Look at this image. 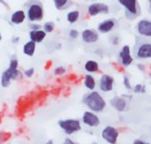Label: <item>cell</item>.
Segmentation results:
<instances>
[{
    "instance_id": "obj_1",
    "label": "cell",
    "mask_w": 151,
    "mask_h": 144,
    "mask_svg": "<svg viewBox=\"0 0 151 144\" xmlns=\"http://www.w3.org/2000/svg\"><path fill=\"white\" fill-rule=\"evenodd\" d=\"M83 103L88 107L89 111H93L95 113L103 112L106 106V102L103 98V96L96 90L89 92L88 94H86L83 97Z\"/></svg>"
},
{
    "instance_id": "obj_2",
    "label": "cell",
    "mask_w": 151,
    "mask_h": 144,
    "mask_svg": "<svg viewBox=\"0 0 151 144\" xmlns=\"http://www.w3.org/2000/svg\"><path fill=\"white\" fill-rule=\"evenodd\" d=\"M58 127L65 133L66 135H72L81 130V120L79 119H63L58 120Z\"/></svg>"
},
{
    "instance_id": "obj_3",
    "label": "cell",
    "mask_w": 151,
    "mask_h": 144,
    "mask_svg": "<svg viewBox=\"0 0 151 144\" xmlns=\"http://www.w3.org/2000/svg\"><path fill=\"white\" fill-rule=\"evenodd\" d=\"M44 15H45V10L41 4L33 2L28 7L27 17L31 23H37L39 21H41L44 19Z\"/></svg>"
},
{
    "instance_id": "obj_4",
    "label": "cell",
    "mask_w": 151,
    "mask_h": 144,
    "mask_svg": "<svg viewBox=\"0 0 151 144\" xmlns=\"http://www.w3.org/2000/svg\"><path fill=\"white\" fill-rule=\"evenodd\" d=\"M101 136L108 144H117L119 140V130L113 126H105L101 132Z\"/></svg>"
},
{
    "instance_id": "obj_5",
    "label": "cell",
    "mask_w": 151,
    "mask_h": 144,
    "mask_svg": "<svg viewBox=\"0 0 151 144\" xmlns=\"http://www.w3.org/2000/svg\"><path fill=\"white\" fill-rule=\"evenodd\" d=\"M118 2L125 8L126 14L131 19H135L140 15V6L137 0H118Z\"/></svg>"
},
{
    "instance_id": "obj_6",
    "label": "cell",
    "mask_w": 151,
    "mask_h": 144,
    "mask_svg": "<svg viewBox=\"0 0 151 144\" xmlns=\"http://www.w3.org/2000/svg\"><path fill=\"white\" fill-rule=\"evenodd\" d=\"M81 123L87 127H89V128H95V127H99L101 125V119L97 115V113L88 110V111H85L83 113Z\"/></svg>"
},
{
    "instance_id": "obj_7",
    "label": "cell",
    "mask_w": 151,
    "mask_h": 144,
    "mask_svg": "<svg viewBox=\"0 0 151 144\" xmlns=\"http://www.w3.org/2000/svg\"><path fill=\"white\" fill-rule=\"evenodd\" d=\"M87 13L89 16H97L100 14H108L109 13V6L103 2H93L88 6Z\"/></svg>"
},
{
    "instance_id": "obj_8",
    "label": "cell",
    "mask_w": 151,
    "mask_h": 144,
    "mask_svg": "<svg viewBox=\"0 0 151 144\" xmlns=\"http://www.w3.org/2000/svg\"><path fill=\"white\" fill-rule=\"evenodd\" d=\"M113 85H114V78L112 76H110V75H102V77L100 78L99 87H100L101 92H103V93L112 92Z\"/></svg>"
},
{
    "instance_id": "obj_9",
    "label": "cell",
    "mask_w": 151,
    "mask_h": 144,
    "mask_svg": "<svg viewBox=\"0 0 151 144\" xmlns=\"http://www.w3.org/2000/svg\"><path fill=\"white\" fill-rule=\"evenodd\" d=\"M119 59H120V64L125 67H129L133 63L134 58H133L132 53H131V47L128 45H125L120 49V52H119Z\"/></svg>"
},
{
    "instance_id": "obj_10",
    "label": "cell",
    "mask_w": 151,
    "mask_h": 144,
    "mask_svg": "<svg viewBox=\"0 0 151 144\" xmlns=\"http://www.w3.org/2000/svg\"><path fill=\"white\" fill-rule=\"evenodd\" d=\"M135 56L139 59L151 58V42H142L135 50Z\"/></svg>"
},
{
    "instance_id": "obj_11",
    "label": "cell",
    "mask_w": 151,
    "mask_h": 144,
    "mask_svg": "<svg viewBox=\"0 0 151 144\" xmlns=\"http://www.w3.org/2000/svg\"><path fill=\"white\" fill-rule=\"evenodd\" d=\"M137 33L145 37V38H151V19H141L139 21L137 25H136Z\"/></svg>"
},
{
    "instance_id": "obj_12",
    "label": "cell",
    "mask_w": 151,
    "mask_h": 144,
    "mask_svg": "<svg viewBox=\"0 0 151 144\" xmlns=\"http://www.w3.org/2000/svg\"><path fill=\"white\" fill-rule=\"evenodd\" d=\"M80 36H81L83 41L86 44H95L100 39L99 32L94 29H85L80 33Z\"/></svg>"
},
{
    "instance_id": "obj_13",
    "label": "cell",
    "mask_w": 151,
    "mask_h": 144,
    "mask_svg": "<svg viewBox=\"0 0 151 144\" xmlns=\"http://www.w3.org/2000/svg\"><path fill=\"white\" fill-rule=\"evenodd\" d=\"M110 105L112 106L113 109L118 112H124L127 109V101L120 97V96H114L110 100Z\"/></svg>"
},
{
    "instance_id": "obj_14",
    "label": "cell",
    "mask_w": 151,
    "mask_h": 144,
    "mask_svg": "<svg viewBox=\"0 0 151 144\" xmlns=\"http://www.w3.org/2000/svg\"><path fill=\"white\" fill-rule=\"evenodd\" d=\"M116 27V21L112 19H106L100 22V24L97 25V31L100 33H109L111 32Z\"/></svg>"
},
{
    "instance_id": "obj_15",
    "label": "cell",
    "mask_w": 151,
    "mask_h": 144,
    "mask_svg": "<svg viewBox=\"0 0 151 144\" xmlns=\"http://www.w3.org/2000/svg\"><path fill=\"white\" fill-rule=\"evenodd\" d=\"M47 37V33L44 31V30H36V31H30L29 32V38L31 41L39 44V42H42Z\"/></svg>"
},
{
    "instance_id": "obj_16",
    "label": "cell",
    "mask_w": 151,
    "mask_h": 144,
    "mask_svg": "<svg viewBox=\"0 0 151 144\" xmlns=\"http://www.w3.org/2000/svg\"><path fill=\"white\" fill-rule=\"evenodd\" d=\"M28 19L27 17V13L24 10H16L10 16V22L15 25H19V24H22L25 19Z\"/></svg>"
},
{
    "instance_id": "obj_17",
    "label": "cell",
    "mask_w": 151,
    "mask_h": 144,
    "mask_svg": "<svg viewBox=\"0 0 151 144\" xmlns=\"http://www.w3.org/2000/svg\"><path fill=\"white\" fill-rule=\"evenodd\" d=\"M36 49H37V44H36V42H33V41H31V40L27 41V42L24 44L23 48H22L23 54H24V55H27V56H29V57H32V56L35 55Z\"/></svg>"
},
{
    "instance_id": "obj_18",
    "label": "cell",
    "mask_w": 151,
    "mask_h": 144,
    "mask_svg": "<svg viewBox=\"0 0 151 144\" xmlns=\"http://www.w3.org/2000/svg\"><path fill=\"white\" fill-rule=\"evenodd\" d=\"M85 71L87 73H89V75H92V73H95V72H97L99 70H100V65H99V63L94 61V59H88L87 62L85 63Z\"/></svg>"
},
{
    "instance_id": "obj_19",
    "label": "cell",
    "mask_w": 151,
    "mask_h": 144,
    "mask_svg": "<svg viewBox=\"0 0 151 144\" xmlns=\"http://www.w3.org/2000/svg\"><path fill=\"white\" fill-rule=\"evenodd\" d=\"M84 86L89 90V92H93L95 88H96V80H95V78L92 76V75H89V73H87L84 78Z\"/></svg>"
},
{
    "instance_id": "obj_20",
    "label": "cell",
    "mask_w": 151,
    "mask_h": 144,
    "mask_svg": "<svg viewBox=\"0 0 151 144\" xmlns=\"http://www.w3.org/2000/svg\"><path fill=\"white\" fill-rule=\"evenodd\" d=\"M12 81H13V79H12V76H10L9 71L6 69L2 73H1V79H0V84H1V86L4 87V88H7V87L10 86V84H12Z\"/></svg>"
},
{
    "instance_id": "obj_21",
    "label": "cell",
    "mask_w": 151,
    "mask_h": 144,
    "mask_svg": "<svg viewBox=\"0 0 151 144\" xmlns=\"http://www.w3.org/2000/svg\"><path fill=\"white\" fill-rule=\"evenodd\" d=\"M79 16H80L79 10H70V11L68 13V15H66V21H68L70 24H73L76 22H78Z\"/></svg>"
},
{
    "instance_id": "obj_22",
    "label": "cell",
    "mask_w": 151,
    "mask_h": 144,
    "mask_svg": "<svg viewBox=\"0 0 151 144\" xmlns=\"http://www.w3.org/2000/svg\"><path fill=\"white\" fill-rule=\"evenodd\" d=\"M53 2H54L57 10H63L69 6L70 0H53Z\"/></svg>"
},
{
    "instance_id": "obj_23",
    "label": "cell",
    "mask_w": 151,
    "mask_h": 144,
    "mask_svg": "<svg viewBox=\"0 0 151 144\" xmlns=\"http://www.w3.org/2000/svg\"><path fill=\"white\" fill-rule=\"evenodd\" d=\"M42 30H44L46 33H52V32L55 30V23L52 22V21L45 22L44 25H42Z\"/></svg>"
},
{
    "instance_id": "obj_24",
    "label": "cell",
    "mask_w": 151,
    "mask_h": 144,
    "mask_svg": "<svg viewBox=\"0 0 151 144\" xmlns=\"http://www.w3.org/2000/svg\"><path fill=\"white\" fill-rule=\"evenodd\" d=\"M133 90H134V93H144L145 92V86L141 85V84H137V85L133 87Z\"/></svg>"
},
{
    "instance_id": "obj_25",
    "label": "cell",
    "mask_w": 151,
    "mask_h": 144,
    "mask_svg": "<svg viewBox=\"0 0 151 144\" xmlns=\"http://www.w3.org/2000/svg\"><path fill=\"white\" fill-rule=\"evenodd\" d=\"M79 31L78 30H76V29H71L70 30V32H69V37L71 39H77L78 37H79Z\"/></svg>"
},
{
    "instance_id": "obj_26",
    "label": "cell",
    "mask_w": 151,
    "mask_h": 144,
    "mask_svg": "<svg viewBox=\"0 0 151 144\" xmlns=\"http://www.w3.org/2000/svg\"><path fill=\"white\" fill-rule=\"evenodd\" d=\"M54 73H55V76H62V75H64V73H65V67H57L56 69L54 70Z\"/></svg>"
},
{
    "instance_id": "obj_27",
    "label": "cell",
    "mask_w": 151,
    "mask_h": 144,
    "mask_svg": "<svg viewBox=\"0 0 151 144\" xmlns=\"http://www.w3.org/2000/svg\"><path fill=\"white\" fill-rule=\"evenodd\" d=\"M124 86L126 87V89H128V90H133V87L131 85V81H129V79L128 77H124Z\"/></svg>"
},
{
    "instance_id": "obj_28",
    "label": "cell",
    "mask_w": 151,
    "mask_h": 144,
    "mask_svg": "<svg viewBox=\"0 0 151 144\" xmlns=\"http://www.w3.org/2000/svg\"><path fill=\"white\" fill-rule=\"evenodd\" d=\"M33 75H35V69L33 67H30V69L24 70V76L27 78H31Z\"/></svg>"
},
{
    "instance_id": "obj_29",
    "label": "cell",
    "mask_w": 151,
    "mask_h": 144,
    "mask_svg": "<svg viewBox=\"0 0 151 144\" xmlns=\"http://www.w3.org/2000/svg\"><path fill=\"white\" fill-rule=\"evenodd\" d=\"M36 30H41V25L38 23H31L30 24V31H36Z\"/></svg>"
},
{
    "instance_id": "obj_30",
    "label": "cell",
    "mask_w": 151,
    "mask_h": 144,
    "mask_svg": "<svg viewBox=\"0 0 151 144\" xmlns=\"http://www.w3.org/2000/svg\"><path fill=\"white\" fill-rule=\"evenodd\" d=\"M133 144H151L150 142H147V141H143L141 138H137V140H135Z\"/></svg>"
},
{
    "instance_id": "obj_31",
    "label": "cell",
    "mask_w": 151,
    "mask_h": 144,
    "mask_svg": "<svg viewBox=\"0 0 151 144\" xmlns=\"http://www.w3.org/2000/svg\"><path fill=\"white\" fill-rule=\"evenodd\" d=\"M64 144H78L76 141H73L72 138H70V137H66L65 140H64Z\"/></svg>"
},
{
    "instance_id": "obj_32",
    "label": "cell",
    "mask_w": 151,
    "mask_h": 144,
    "mask_svg": "<svg viewBox=\"0 0 151 144\" xmlns=\"http://www.w3.org/2000/svg\"><path fill=\"white\" fill-rule=\"evenodd\" d=\"M118 41H119V38H118V37H113L112 45H118Z\"/></svg>"
},
{
    "instance_id": "obj_33",
    "label": "cell",
    "mask_w": 151,
    "mask_h": 144,
    "mask_svg": "<svg viewBox=\"0 0 151 144\" xmlns=\"http://www.w3.org/2000/svg\"><path fill=\"white\" fill-rule=\"evenodd\" d=\"M4 140H5V136L0 133V144H2V142H4Z\"/></svg>"
},
{
    "instance_id": "obj_34",
    "label": "cell",
    "mask_w": 151,
    "mask_h": 144,
    "mask_svg": "<svg viewBox=\"0 0 151 144\" xmlns=\"http://www.w3.org/2000/svg\"><path fill=\"white\" fill-rule=\"evenodd\" d=\"M45 144H54V142H53V140H48V141Z\"/></svg>"
},
{
    "instance_id": "obj_35",
    "label": "cell",
    "mask_w": 151,
    "mask_h": 144,
    "mask_svg": "<svg viewBox=\"0 0 151 144\" xmlns=\"http://www.w3.org/2000/svg\"><path fill=\"white\" fill-rule=\"evenodd\" d=\"M148 4H149V9L151 11V0H148Z\"/></svg>"
},
{
    "instance_id": "obj_36",
    "label": "cell",
    "mask_w": 151,
    "mask_h": 144,
    "mask_svg": "<svg viewBox=\"0 0 151 144\" xmlns=\"http://www.w3.org/2000/svg\"><path fill=\"white\" fill-rule=\"evenodd\" d=\"M2 40V36H1V32H0V41Z\"/></svg>"
},
{
    "instance_id": "obj_37",
    "label": "cell",
    "mask_w": 151,
    "mask_h": 144,
    "mask_svg": "<svg viewBox=\"0 0 151 144\" xmlns=\"http://www.w3.org/2000/svg\"><path fill=\"white\" fill-rule=\"evenodd\" d=\"M0 4H5V1L4 0H0Z\"/></svg>"
},
{
    "instance_id": "obj_38",
    "label": "cell",
    "mask_w": 151,
    "mask_h": 144,
    "mask_svg": "<svg viewBox=\"0 0 151 144\" xmlns=\"http://www.w3.org/2000/svg\"><path fill=\"white\" fill-rule=\"evenodd\" d=\"M150 77H151V72H150Z\"/></svg>"
},
{
    "instance_id": "obj_39",
    "label": "cell",
    "mask_w": 151,
    "mask_h": 144,
    "mask_svg": "<svg viewBox=\"0 0 151 144\" xmlns=\"http://www.w3.org/2000/svg\"><path fill=\"white\" fill-rule=\"evenodd\" d=\"M93 144H97V143H93Z\"/></svg>"
},
{
    "instance_id": "obj_40",
    "label": "cell",
    "mask_w": 151,
    "mask_h": 144,
    "mask_svg": "<svg viewBox=\"0 0 151 144\" xmlns=\"http://www.w3.org/2000/svg\"><path fill=\"white\" fill-rule=\"evenodd\" d=\"M7 144H10V143H7Z\"/></svg>"
}]
</instances>
